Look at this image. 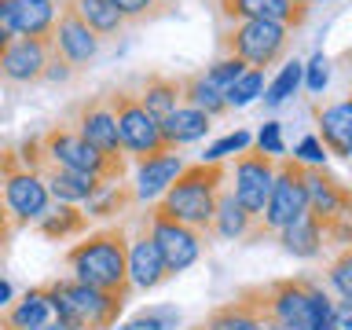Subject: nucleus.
Returning <instances> with one entry per match:
<instances>
[{"label":"nucleus","instance_id":"f257e3e1","mask_svg":"<svg viewBox=\"0 0 352 330\" xmlns=\"http://www.w3.org/2000/svg\"><path fill=\"white\" fill-rule=\"evenodd\" d=\"M74 279L85 286H96L103 294H114L125 301L129 297V235L125 228H103L96 235H88L85 242L66 253Z\"/></svg>","mask_w":352,"mask_h":330},{"label":"nucleus","instance_id":"f03ea898","mask_svg":"<svg viewBox=\"0 0 352 330\" xmlns=\"http://www.w3.org/2000/svg\"><path fill=\"white\" fill-rule=\"evenodd\" d=\"M224 176H228L224 162L184 165L180 176L162 191V202L154 209L180 220L187 228H195V231H206L209 220H213V209H217V195L224 191Z\"/></svg>","mask_w":352,"mask_h":330},{"label":"nucleus","instance_id":"7ed1b4c3","mask_svg":"<svg viewBox=\"0 0 352 330\" xmlns=\"http://www.w3.org/2000/svg\"><path fill=\"white\" fill-rule=\"evenodd\" d=\"M44 294H48L52 316L63 330H107L125 305L121 297L103 294L77 279H55L44 286Z\"/></svg>","mask_w":352,"mask_h":330},{"label":"nucleus","instance_id":"20e7f679","mask_svg":"<svg viewBox=\"0 0 352 330\" xmlns=\"http://www.w3.org/2000/svg\"><path fill=\"white\" fill-rule=\"evenodd\" d=\"M294 33L279 26V22H264V19H246V22H228L220 30V52L235 55L253 70H268L290 52Z\"/></svg>","mask_w":352,"mask_h":330},{"label":"nucleus","instance_id":"39448f33","mask_svg":"<svg viewBox=\"0 0 352 330\" xmlns=\"http://www.w3.org/2000/svg\"><path fill=\"white\" fill-rule=\"evenodd\" d=\"M37 140H41V154L52 165L96 176V180H103V184L121 180L125 169H129V158H107V154H99L96 147H88L70 125H52L48 132H41Z\"/></svg>","mask_w":352,"mask_h":330},{"label":"nucleus","instance_id":"423d86ee","mask_svg":"<svg viewBox=\"0 0 352 330\" xmlns=\"http://www.w3.org/2000/svg\"><path fill=\"white\" fill-rule=\"evenodd\" d=\"M0 202H4L11 224H33L48 213V187L41 173L30 169L11 147H4V169H0Z\"/></svg>","mask_w":352,"mask_h":330},{"label":"nucleus","instance_id":"0eeeda50","mask_svg":"<svg viewBox=\"0 0 352 330\" xmlns=\"http://www.w3.org/2000/svg\"><path fill=\"white\" fill-rule=\"evenodd\" d=\"M107 107H110V114H114L118 140H121V151H125V154L143 158V154L173 151V147H165V143H162L158 121L140 107L136 92H129V88H114V92H107Z\"/></svg>","mask_w":352,"mask_h":330},{"label":"nucleus","instance_id":"6e6552de","mask_svg":"<svg viewBox=\"0 0 352 330\" xmlns=\"http://www.w3.org/2000/svg\"><path fill=\"white\" fill-rule=\"evenodd\" d=\"M301 213H308V195H305V165L294 158H275V180L268 191L257 228L264 231H283L286 224H294Z\"/></svg>","mask_w":352,"mask_h":330},{"label":"nucleus","instance_id":"1a4fd4ad","mask_svg":"<svg viewBox=\"0 0 352 330\" xmlns=\"http://www.w3.org/2000/svg\"><path fill=\"white\" fill-rule=\"evenodd\" d=\"M147 231L154 239V246L162 253V264L165 272L176 275L184 268H191V264L202 257V231L180 224V220L158 213V209H151V220H147Z\"/></svg>","mask_w":352,"mask_h":330},{"label":"nucleus","instance_id":"9d476101","mask_svg":"<svg viewBox=\"0 0 352 330\" xmlns=\"http://www.w3.org/2000/svg\"><path fill=\"white\" fill-rule=\"evenodd\" d=\"M272 180H275V158L264 154V151H250L246 147L239 154V162H235V191H231V198L257 220L264 202H268Z\"/></svg>","mask_w":352,"mask_h":330},{"label":"nucleus","instance_id":"9b49d317","mask_svg":"<svg viewBox=\"0 0 352 330\" xmlns=\"http://www.w3.org/2000/svg\"><path fill=\"white\" fill-rule=\"evenodd\" d=\"M48 59H52V33H44V37H15L0 55V81L37 85L44 81Z\"/></svg>","mask_w":352,"mask_h":330},{"label":"nucleus","instance_id":"f8f14e48","mask_svg":"<svg viewBox=\"0 0 352 330\" xmlns=\"http://www.w3.org/2000/svg\"><path fill=\"white\" fill-rule=\"evenodd\" d=\"M70 129L88 143V147H96L99 154H107V158H125L121 140H118L114 114H110V107H107V96L81 99V103L74 107V125Z\"/></svg>","mask_w":352,"mask_h":330},{"label":"nucleus","instance_id":"ddd939ff","mask_svg":"<svg viewBox=\"0 0 352 330\" xmlns=\"http://www.w3.org/2000/svg\"><path fill=\"white\" fill-rule=\"evenodd\" d=\"M99 44H103V41H99L96 33H92V30H88L81 19L74 15V8L63 0V4H59V11H55V26H52V48L59 52V55H63V59L74 66L77 74H81L85 66H88V63H92L96 55H99Z\"/></svg>","mask_w":352,"mask_h":330},{"label":"nucleus","instance_id":"4468645a","mask_svg":"<svg viewBox=\"0 0 352 330\" xmlns=\"http://www.w3.org/2000/svg\"><path fill=\"white\" fill-rule=\"evenodd\" d=\"M217 15L224 22H246V19L279 22V26L294 33L308 22V4H290V0H217Z\"/></svg>","mask_w":352,"mask_h":330},{"label":"nucleus","instance_id":"2eb2a0df","mask_svg":"<svg viewBox=\"0 0 352 330\" xmlns=\"http://www.w3.org/2000/svg\"><path fill=\"white\" fill-rule=\"evenodd\" d=\"M0 19L15 37H44L55 26V0H0Z\"/></svg>","mask_w":352,"mask_h":330},{"label":"nucleus","instance_id":"dca6fc26","mask_svg":"<svg viewBox=\"0 0 352 330\" xmlns=\"http://www.w3.org/2000/svg\"><path fill=\"white\" fill-rule=\"evenodd\" d=\"M316 129H319V143L334 158H349L352 154V103L349 99L316 107Z\"/></svg>","mask_w":352,"mask_h":330},{"label":"nucleus","instance_id":"f3484780","mask_svg":"<svg viewBox=\"0 0 352 330\" xmlns=\"http://www.w3.org/2000/svg\"><path fill=\"white\" fill-rule=\"evenodd\" d=\"M165 264H162V253L154 246L147 224L140 228V235L129 242V286H140V290H154L162 279H165Z\"/></svg>","mask_w":352,"mask_h":330},{"label":"nucleus","instance_id":"a211bd4d","mask_svg":"<svg viewBox=\"0 0 352 330\" xmlns=\"http://www.w3.org/2000/svg\"><path fill=\"white\" fill-rule=\"evenodd\" d=\"M140 165V180H136V198H147V202H154L165 187H169L176 176H180L184 169V158L176 151H158V154H143V158H136Z\"/></svg>","mask_w":352,"mask_h":330},{"label":"nucleus","instance_id":"6ab92c4d","mask_svg":"<svg viewBox=\"0 0 352 330\" xmlns=\"http://www.w3.org/2000/svg\"><path fill=\"white\" fill-rule=\"evenodd\" d=\"M44 187H48L52 198H59V202H88V198L96 195V187L103 180H96V176H85V173H74V169H59V165H52L48 158L41 154V165H37Z\"/></svg>","mask_w":352,"mask_h":330},{"label":"nucleus","instance_id":"aec40b11","mask_svg":"<svg viewBox=\"0 0 352 330\" xmlns=\"http://www.w3.org/2000/svg\"><path fill=\"white\" fill-rule=\"evenodd\" d=\"M136 99H140V107L147 110L154 121H165L176 107H180V77H169V74H162V70H151L147 77H143Z\"/></svg>","mask_w":352,"mask_h":330},{"label":"nucleus","instance_id":"412c9836","mask_svg":"<svg viewBox=\"0 0 352 330\" xmlns=\"http://www.w3.org/2000/svg\"><path fill=\"white\" fill-rule=\"evenodd\" d=\"M209 121L213 118H206L202 110H195V107H176L165 121H158V129H162V143L165 147H184V143H195V140H202L209 129Z\"/></svg>","mask_w":352,"mask_h":330},{"label":"nucleus","instance_id":"4be33fe9","mask_svg":"<svg viewBox=\"0 0 352 330\" xmlns=\"http://www.w3.org/2000/svg\"><path fill=\"white\" fill-rule=\"evenodd\" d=\"M279 242H283L286 253H294V257H316V253L327 246L323 220H316L312 213H301L294 224H286L279 231Z\"/></svg>","mask_w":352,"mask_h":330},{"label":"nucleus","instance_id":"5701e85b","mask_svg":"<svg viewBox=\"0 0 352 330\" xmlns=\"http://www.w3.org/2000/svg\"><path fill=\"white\" fill-rule=\"evenodd\" d=\"M66 4L74 8V15L81 19V22L96 33L99 41L118 37L121 26H125V19L118 15V8L110 4V0H66Z\"/></svg>","mask_w":352,"mask_h":330},{"label":"nucleus","instance_id":"b1692460","mask_svg":"<svg viewBox=\"0 0 352 330\" xmlns=\"http://www.w3.org/2000/svg\"><path fill=\"white\" fill-rule=\"evenodd\" d=\"M209 228H213L217 235H224V239H246V235H253L257 220H253L246 209H242L235 198H231V191H220V195H217V209H213V220H209Z\"/></svg>","mask_w":352,"mask_h":330},{"label":"nucleus","instance_id":"393cba45","mask_svg":"<svg viewBox=\"0 0 352 330\" xmlns=\"http://www.w3.org/2000/svg\"><path fill=\"white\" fill-rule=\"evenodd\" d=\"M52 319V305H48V294H44V286L41 290H30L22 301L15 305H8V312H4V330H30V327H41V323H48Z\"/></svg>","mask_w":352,"mask_h":330},{"label":"nucleus","instance_id":"a878e982","mask_svg":"<svg viewBox=\"0 0 352 330\" xmlns=\"http://www.w3.org/2000/svg\"><path fill=\"white\" fill-rule=\"evenodd\" d=\"M180 103H184V107L202 110L206 118H220V114L228 110V103H224V92H217V88H213V85H209L206 77H202V70L180 77Z\"/></svg>","mask_w":352,"mask_h":330},{"label":"nucleus","instance_id":"bb28decb","mask_svg":"<svg viewBox=\"0 0 352 330\" xmlns=\"http://www.w3.org/2000/svg\"><path fill=\"white\" fill-rule=\"evenodd\" d=\"M132 202H136V187H125L121 180H114V184H99L85 206H88V217H114L118 209H129Z\"/></svg>","mask_w":352,"mask_h":330},{"label":"nucleus","instance_id":"cd10ccee","mask_svg":"<svg viewBox=\"0 0 352 330\" xmlns=\"http://www.w3.org/2000/svg\"><path fill=\"white\" fill-rule=\"evenodd\" d=\"M297 85H301V63H297V59H286L283 70L275 74V81L264 88V103H268V107L286 103V99L297 92Z\"/></svg>","mask_w":352,"mask_h":330},{"label":"nucleus","instance_id":"c85d7f7f","mask_svg":"<svg viewBox=\"0 0 352 330\" xmlns=\"http://www.w3.org/2000/svg\"><path fill=\"white\" fill-rule=\"evenodd\" d=\"M261 88H264V70H242L235 81L228 85V92H224V103L228 107H246V103H253V99L261 96Z\"/></svg>","mask_w":352,"mask_h":330},{"label":"nucleus","instance_id":"c756f323","mask_svg":"<svg viewBox=\"0 0 352 330\" xmlns=\"http://www.w3.org/2000/svg\"><path fill=\"white\" fill-rule=\"evenodd\" d=\"M81 228H85V213H81V209H74V206H59L55 213L41 217V231H44V235H52V239H63V235L81 231Z\"/></svg>","mask_w":352,"mask_h":330},{"label":"nucleus","instance_id":"7c9ffc66","mask_svg":"<svg viewBox=\"0 0 352 330\" xmlns=\"http://www.w3.org/2000/svg\"><path fill=\"white\" fill-rule=\"evenodd\" d=\"M242 70H250V66L242 63V59H235V55H224V59H217L213 66H206L202 77L217 88V92H228V85L235 81V77H239Z\"/></svg>","mask_w":352,"mask_h":330},{"label":"nucleus","instance_id":"2f4dec72","mask_svg":"<svg viewBox=\"0 0 352 330\" xmlns=\"http://www.w3.org/2000/svg\"><path fill=\"white\" fill-rule=\"evenodd\" d=\"M176 323H180V312H176V308H151V312H140L121 330H176Z\"/></svg>","mask_w":352,"mask_h":330},{"label":"nucleus","instance_id":"473e14b6","mask_svg":"<svg viewBox=\"0 0 352 330\" xmlns=\"http://www.w3.org/2000/svg\"><path fill=\"white\" fill-rule=\"evenodd\" d=\"M110 4L118 8V15L125 22H143L151 15H158V11H165L173 4V0H110Z\"/></svg>","mask_w":352,"mask_h":330},{"label":"nucleus","instance_id":"72a5a7b5","mask_svg":"<svg viewBox=\"0 0 352 330\" xmlns=\"http://www.w3.org/2000/svg\"><path fill=\"white\" fill-rule=\"evenodd\" d=\"M301 81L308 85V92H323L330 81V59L323 52H316L308 63H301Z\"/></svg>","mask_w":352,"mask_h":330},{"label":"nucleus","instance_id":"f704fd0d","mask_svg":"<svg viewBox=\"0 0 352 330\" xmlns=\"http://www.w3.org/2000/svg\"><path fill=\"white\" fill-rule=\"evenodd\" d=\"M330 283H334L338 297H349L352 301V250L349 246L338 253L334 264H330Z\"/></svg>","mask_w":352,"mask_h":330},{"label":"nucleus","instance_id":"c9c22d12","mask_svg":"<svg viewBox=\"0 0 352 330\" xmlns=\"http://www.w3.org/2000/svg\"><path fill=\"white\" fill-rule=\"evenodd\" d=\"M246 147H250V132H231V136L217 140L213 147H209V151L202 154V162H224L228 154H242Z\"/></svg>","mask_w":352,"mask_h":330},{"label":"nucleus","instance_id":"e433bc0d","mask_svg":"<svg viewBox=\"0 0 352 330\" xmlns=\"http://www.w3.org/2000/svg\"><path fill=\"white\" fill-rule=\"evenodd\" d=\"M257 151H264V154H272V158H283L286 143H283L279 121H264V129L257 132Z\"/></svg>","mask_w":352,"mask_h":330},{"label":"nucleus","instance_id":"4c0bfd02","mask_svg":"<svg viewBox=\"0 0 352 330\" xmlns=\"http://www.w3.org/2000/svg\"><path fill=\"white\" fill-rule=\"evenodd\" d=\"M294 162H301V165H327L323 143H319L316 136H305L301 147H297V154H294Z\"/></svg>","mask_w":352,"mask_h":330},{"label":"nucleus","instance_id":"58836bf2","mask_svg":"<svg viewBox=\"0 0 352 330\" xmlns=\"http://www.w3.org/2000/svg\"><path fill=\"white\" fill-rule=\"evenodd\" d=\"M74 74H77L74 66H70V63H66L59 52L52 48V59H48V70H44V81H52V85H66Z\"/></svg>","mask_w":352,"mask_h":330},{"label":"nucleus","instance_id":"ea45409f","mask_svg":"<svg viewBox=\"0 0 352 330\" xmlns=\"http://www.w3.org/2000/svg\"><path fill=\"white\" fill-rule=\"evenodd\" d=\"M334 323H338V330H352V301L349 297H341L334 305Z\"/></svg>","mask_w":352,"mask_h":330},{"label":"nucleus","instance_id":"a19ab883","mask_svg":"<svg viewBox=\"0 0 352 330\" xmlns=\"http://www.w3.org/2000/svg\"><path fill=\"white\" fill-rule=\"evenodd\" d=\"M11 231H15V224H11V217H8V209H4V202H0V246L11 239Z\"/></svg>","mask_w":352,"mask_h":330},{"label":"nucleus","instance_id":"79ce46f5","mask_svg":"<svg viewBox=\"0 0 352 330\" xmlns=\"http://www.w3.org/2000/svg\"><path fill=\"white\" fill-rule=\"evenodd\" d=\"M11 41H15V33H11V30H8V22L0 19V55H4V48H8Z\"/></svg>","mask_w":352,"mask_h":330},{"label":"nucleus","instance_id":"37998d69","mask_svg":"<svg viewBox=\"0 0 352 330\" xmlns=\"http://www.w3.org/2000/svg\"><path fill=\"white\" fill-rule=\"evenodd\" d=\"M11 305V286H8V279H0V308H8Z\"/></svg>","mask_w":352,"mask_h":330},{"label":"nucleus","instance_id":"c03bdc74","mask_svg":"<svg viewBox=\"0 0 352 330\" xmlns=\"http://www.w3.org/2000/svg\"><path fill=\"white\" fill-rule=\"evenodd\" d=\"M30 330H63V327L55 323V319H48V323H41V327H30Z\"/></svg>","mask_w":352,"mask_h":330},{"label":"nucleus","instance_id":"a18cd8bd","mask_svg":"<svg viewBox=\"0 0 352 330\" xmlns=\"http://www.w3.org/2000/svg\"><path fill=\"white\" fill-rule=\"evenodd\" d=\"M290 4H308V8H312V0H290Z\"/></svg>","mask_w":352,"mask_h":330},{"label":"nucleus","instance_id":"49530a36","mask_svg":"<svg viewBox=\"0 0 352 330\" xmlns=\"http://www.w3.org/2000/svg\"><path fill=\"white\" fill-rule=\"evenodd\" d=\"M0 169H4V147H0Z\"/></svg>","mask_w":352,"mask_h":330},{"label":"nucleus","instance_id":"de8ad7c7","mask_svg":"<svg viewBox=\"0 0 352 330\" xmlns=\"http://www.w3.org/2000/svg\"><path fill=\"white\" fill-rule=\"evenodd\" d=\"M198 330H206V327H198Z\"/></svg>","mask_w":352,"mask_h":330}]
</instances>
